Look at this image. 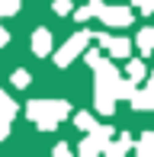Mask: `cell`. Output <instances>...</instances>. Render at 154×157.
I'll return each mask as SVG.
<instances>
[{
	"label": "cell",
	"mask_w": 154,
	"mask_h": 157,
	"mask_svg": "<svg viewBox=\"0 0 154 157\" xmlns=\"http://www.w3.org/2000/svg\"><path fill=\"white\" fill-rule=\"evenodd\" d=\"M26 116L42 132H55L61 119L71 116V103L67 99H32V103H26Z\"/></svg>",
	"instance_id": "1"
},
{
	"label": "cell",
	"mask_w": 154,
	"mask_h": 157,
	"mask_svg": "<svg viewBox=\"0 0 154 157\" xmlns=\"http://www.w3.org/2000/svg\"><path fill=\"white\" fill-rule=\"evenodd\" d=\"M93 39V35H90L87 29H80V32H74L71 39L64 42V45L58 48V52H55V64H58V67H67V64H71L77 55H83L87 52V42Z\"/></svg>",
	"instance_id": "2"
},
{
	"label": "cell",
	"mask_w": 154,
	"mask_h": 157,
	"mask_svg": "<svg viewBox=\"0 0 154 157\" xmlns=\"http://www.w3.org/2000/svg\"><path fill=\"white\" fill-rule=\"evenodd\" d=\"M100 19L109 26V29H122V26L132 23V6H122V3H113V6H103Z\"/></svg>",
	"instance_id": "3"
},
{
	"label": "cell",
	"mask_w": 154,
	"mask_h": 157,
	"mask_svg": "<svg viewBox=\"0 0 154 157\" xmlns=\"http://www.w3.org/2000/svg\"><path fill=\"white\" fill-rule=\"evenodd\" d=\"M52 29H36L32 32V52L39 55V58H48L52 55Z\"/></svg>",
	"instance_id": "4"
},
{
	"label": "cell",
	"mask_w": 154,
	"mask_h": 157,
	"mask_svg": "<svg viewBox=\"0 0 154 157\" xmlns=\"http://www.w3.org/2000/svg\"><path fill=\"white\" fill-rule=\"evenodd\" d=\"M93 106H96V112H103V116H113L116 112V96L109 93V90H96Z\"/></svg>",
	"instance_id": "5"
},
{
	"label": "cell",
	"mask_w": 154,
	"mask_h": 157,
	"mask_svg": "<svg viewBox=\"0 0 154 157\" xmlns=\"http://www.w3.org/2000/svg\"><path fill=\"white\" fill-rule=\"evenodd\" d=\"M103 144H106V138H100L96 132H87V138L80 141V147H77V151L90 157V154H100V151H103Z\"/></svg>",
	"instance_id": "6"
},
{
	"label": "cell",
	"mask_w": 154,
	"mask_h": 157,
	"mask_svg": "<svg viewBox=\"0 0 154 157\" xmlns=\"http://www.w3.org/2000/svg\"><path fill=\"white\" fill-rule=\"evenodd\" d=\"M129 99H132V106L141 109V112H144V109H154V90H151V87H148V90H132Z\"/></svg>",
	"instance_id": "7"
},
{
	"label": "cell",
	"mask_w": 154,
	"mask_h": 157,
	"mask_svg": "<svg viewBox=\"0 0 154 157\" xmlns=\"http://www.w3.org/2000/svg\"><path fill=\"white\" fill-rule=\"evenodd\" d=\"M106 52L113 55V58H129L132 42H129V39H122V35H113V39H109V45H106Z\"/></svg>",
	"instance_id": "8"
},
{
	"label": "cell",
	"mask_w": 154,
	"mask_h": 157,
	"mask_svg": "<svg viewBox=\"0 0 154 157\" xmlns=\"http://www.w3.org/2000/svg\"><path fill=\"white\" fill-rule=\"evenodd\" d=\"M103 6H106L103 0H90L87 6H80V10L74 13V19H77V23H87L90 16H100V13H103Z\"/></svg>",
	"instance_id": "9"
},
{
	"label": "cell",
	"mask_w": 154,
	"mask_h": 157,
	"mask_svg": "<svg viewBox=\"0 0 154 157\" xmlns=\"http://www.w3.org/2000/svg\"><path fill=\"white\" fill-rule=\"evenodd\" d=\"M135 45L141 48V55H151V52H154V26H144V29L138 32Z\"/></svg>",
	"instance_id": "10"
},
{
	"label": "cell",
	"mask_w": 154,
	"mask_h": 157,
	"mask_svg": "<svg viewBox=\"0 0 154 157\" xmlns=\"http://www.w3.org/2000/svg\"><path fill=\"white\" fill-rule=\"evenodd\" d=\"M13 116H16V103L0 90V122H13Z\"/></svg>",
	"instance_id": "11"
},
{
	"label": "cell",
	"mask_w": 154,
	"mask_h": 157,
	"mask_svg": "<svg viewBox=\"0 0 154 157\" xmlns=\"http://www.w3.org/2000/svg\"><path fill=\"white\" fill-rule=\"evenodd\" d=\"M125 77H132V80H144V77H148V67H144V61H141V58H132V61H129V67H125Z\"/></svg>",
	"instance_id": "12"
},
{
	"label": "cell",
	"mask_w": 154,
	"mask_h": 157,
	"mask_svg": "<svg viewBox=\"0 0 154 157\" xmlns=\"http://www.w3.org/2000/svg\"><path fill=\"white\" fill-rule=\"evenodd\" d=\"M129 147H132V138H129V135H122V138L113 141V144L106 141V144H103V151H106V154H113V157H119V154H125V151H129Z\"/></svg>",
	"instance_id": "13"
},
{
	"label": "cell",
	"mask_w": 154,
	"mask_h": 157,
	"mask_svg": "<svg viewBox=\"0 0 154 157\" xmlns=\"http://www.w3.org/2000/svg\"><path fill=\"white\" fill-rule=\"evenodd\" d=\"M135 151L141 154V157H151V154H154V128H151V132H144V135H141V141L135 144Z\"/></svg>",
	"instance_id": "14"
},
{
	"label": "cell",
	"mask_w": 154,
	"mask_h": 157,
	"mask_svg": "<svg viewBox=\"0 0 154 157\" xmlns=\"http://www.w3.org/2000/svg\"><path fill=\"white\" fill-rule=\"evenodd\" d=\"M74 125L80 128V132H93V128H96V119L90 116V112H77V116H74Z\"/></svg>",
	"instance_id": "15"
},
{
	"label": "cell",
	"mask_w": 154,
	"mask_h": 157,
	"mask_svg": "<svg viewBox=\"0 0 154 157\" xmlns=\"http://www.w3.org/2000/svg\"><path fill=\"white\" fill-rule=\"evenodd\" d=\"M10 80H13V87H16V90H26V87L32 83V74L19 67V71H13V77H10Z\"/></svg>",
	"instance_id": "16"
},
{
	"label": "cell",
	"mask_w": 154,
	"mask_h": 157,
	"mask_svg": "<svg viewBox=\"0 0 154 157\" xmlns=\"http://www.w3.org/2000/svg\"><path fill=\"white\" fill-rule=\"evenodd\" d=\"M19 10V0H0V16H13Z\"/></svg>",
	"instance_id": "17"
},
{
	"label": "cell",
	"mask_w": 154,
	"mask_h": 157,
	"mask_svg": "<svg viewBox=\"0 0 154 157\" xmlns=\"http://www.w3.org/2000/svg\"><path fill=\"white\" fill-rule=\"evenodd\" d=\"M55 13H58V16H67V13H71V0H55Z\"/></svg>",
	"instance_id": "18"
},
{
	"label": "cell",
	"mask_w": 154,
	"mask_h": 157,
	"mask_svg": "<svg viewBox=\"0 0 154 157\" xmlns=\"http://www.w3.org/2000/svg\"><path fill=\"white\" fill-rule=\"evenodd\" d=\"M132 3H138V10L148 16V13H154V0H132Z\"/></svg>",
	"instance_id": "19"
},
{
	"label": "cell",
	"mask_w": 154,
	"mask_h": 157,
	"mask_svg": "<svg viewBox=\"0 0 154 157\" xmlns=\"http://www.w3.org/2000/svg\"><path fill=\"white\" fill-rule=\"evenodd\" d=\"M93 39L100 42V48H106V45H109V39H113V35H109V32H100V35H93Z\"/></svg>",
	"instance_id": "20"
},
{
	"label": "cell",
	"mask_w": 154,
	"mask_h": 157,
	"mask_svg": "<svg viewBox=\"0 0 154 157\" xmlns=\"http://www.w3.org/2000/svg\"><path fill=\"white\" fill-rule=\"evenodd\" d=\"M6 42H10V32H6L3 26H0V45H6Z\"/></svg>",
	"instance_id": "21"
},
{
	"label": "cell",
	"mask_w": 154,
	"mask_h": 157,
	"mask_svg": "<svg viewBox=\"0 0 154 157\" xmlns=\"http://www.w3.org/2000/svg\"><path fill=\"white\" fill-rule=\"evenodd\" d=\"M148 87H151V90H154V74H151V77H148Z\"/></svg>",
	"instance_id": "22"
}]
</instances>
